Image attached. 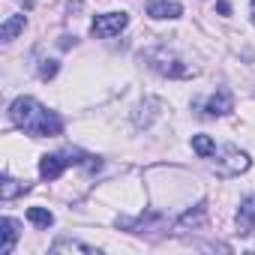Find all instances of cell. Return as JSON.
Here are the masks:
<instances>
[{"mask_svg": "<svg viewBox=\"0 0 255 255\" xmlns=\"http://www.w3.org/2000/svg\"><path fill=\"white\" fill-rule=\"evenodd\" d=\"M9 120L18 129H24L27 135H36V138H54L63 132V117L57 111H48L33 96H18L9 105Z\"/></svg>", "mask_w": 255, "mask_h": 255, "instance_id": "obj_1", "label": "cell"}, {"mask_svg": "<svg viewBox=\"0 0 255 255\" xmlns=\"http://www.w3.org/2000/svg\"><path fill=\"white\" fill-rule=\"evenodd\" d=\"M141 60H144L156 75H162V78H192V66L183 63L174 51H168V48H162V45L141 51Z\"/></svg>", "mask_w": 255, "mask_h": 255, "instance_id": "obj_2", "label": "cell"}, {"mask_svg": "<svg viewBox=\"0 0 255 255\" xmlns=\"http://www.w3.org/2000/svg\"><path fill=\"white\" fill-rule=\"evenodd\" d=\"M252 165V159H249V153H243L240 147H234V144H228L222 153H219V159H216V174L219 177H237V174H243L246 168Z\"/></svg>", "mask_w": 255, "mask_h": 255, "instance_id": "obj_3", "label": "cell"}, {"mask_svg": "<svg viewBox=\"0 0 255 255\" xmlns=\"http://www.w3.org/2000/svg\"><path fill=\"white\" fill-rule=\"evenodd\" d=\"M126 24H129V15H126V12H105V15L93 18V33L99 39H111V36L123 33Z\"/></svg>", "mask_w": 255, "mask_h": 255, "instance_id": "obj_4", "label": "cell"}, {"mask_svg": "<svg viewBox=\"0 0 255 255\" xmlns=\"http://www.w3.org/2000/svg\"><path fill=\"white\" fill-rule=\"evenodd\" d=\"M72 156H75L72 150H69V153H45V156L39 159V174H42L45 180H57L66 165H81V159H72Z\"/></svg>", "mask_w": 255, "mask_h": 255, "instance_id": "obj_5", "label": "cell"}, {"mask_svg": "<svg viewBox=\"0 0 255 255\" xmlns=\"http://www.w3.org/2000/svg\"><path fill=\"white\" fill-rule=\"evenodd\" d=\"M204 111H207L210 117H225V114H231V111H234V93L225 90V87H219V90L207 99Z\"/></svg>", "mask_w": 255, "mask_h": 255, "instance_id": "obj_6", "label": "cell"}, {"mask_svg": "<svg viewBox=\"0 0 255 255\" xmlns=\"http://www.w3.org/2000/svg\"><path fill=\"white\" fill-rule=\"evenodd\" d=\"M144 12L150 18H156V21H165V18H180L183 15V6L177 3V0H150Z\"/></svg>", "mask_w": 255, "mask_h": 255, "instance_id": "obj_7", "label": "cell"}, {"mask_svg": "<svg viewBox=\"0 0 255 255\" xmlns=\"http://www.w3.org/2000/svg\"><path fill=\"white\" fill-rule=\"evenodd\" d=\"M255 231V195L243 198L240 201V210H237V234L240 237H249Z\"/></svg>", "mask_w": 255, "mask_h": 255, "instance_id": "obj_8", "label": "cell"}, {"mask_svg": "<svg viewBox=\"0 0 255 255\" xmlns=\"http://www.w3.org/2000/svg\"><path fill=\"white\" fill-rule=\"evenodd\" d=\"M18 234H21V225H18L15 219H9V216L0 219V255H9V252L15 249Z\"/></svg>", "mask_w": 255, "mask_h": 255, "instance_id": "obj_9", "label": "cell"}, {"mask_svg": "<svg viewBox=\"0 0 255 255\" xmlns=\"http://www.w3.org/2000/svg\"><path fill=\"white\" fill-rule=\"evenodd\" d=\"M207 225V204H195L192 210H186L177 219V231H189V228H204Z\"/></svg>", "mask_w": 255, "mask_h": 255, "instance_id": "obj_10", "label": "cell"}, {"mask_svg": "<svg viewBox=\"0 0 255 255\" xmlns=\"http://www.w3.org/2000/svg\"><path fill=\"white\" fill-rule=\"evenodd\" d=\"M24 27H27V18H24V15H9V18L3 21V27H0V39H3V42H12Z\"/></svg>", "mask_w": 255, "mask_h": 255, "instance_id": "obj_11", "label": "cell"}, {"mask_svg": "<svg viewBox=\"0 0 255 255\" xmlns=\"http://www.w3.org/2000/svg\"><path fill=\"white\" fill-rule=\"evenodd\" d=\"M30 186L27 183H18V180H12L9 174H3V180H0V198L3 201H12L15 195H21V192H27Z\"/></svg>", "mask_w": 255, "mask_h": 255, "instance_id": "obj_12", "label": "cell"}, {"mask_svg": "<svg viewBox=\"0 0 255 255\" xmlns=\"http://www.w3.org/2000/svg\"><path fill=\"white\" fill-rule=\"evenodd\" d=\"M192 150L201 159H210V156H216V141L210 135H192Z\"/></svg>", "mask_w": 255, "mask_h": 255, "instance_id": "obj_13", "label": "cell"}, {"mask_svg": "<svg viewBox=\"0 0 255 255\" xmlns=\"http://www.w3.org/2000/svg\"><path fill=\"white\" fill-rule=\"evenodd\" d=\"M27 219H30L36 228H51V225H54V213L45 210V207H27Z\"/></svg>", "mask_w": 255, "mask_h": 255, "instance_id": "obj_14", "label": "cell"}, {"mask_svg": "<svg viewBox=\"0 0 255 255\" xmlns=\"http://www.w3.org/2000/svg\"><path fill=\"white\" fill-rule=\"evenodd\" d=\"M54 252H63V249H69V252H84V255H99V249H93V246H87V243H78V240H57L54 246H51Z\"/></svg>", "mask_w": 255, "mask_h": 255, "instance_id": "obj_15", "label": "cell"}, {"mask_svg": "<svg viewBox=\"0 0 255 255\" xmlns=\"http://www.w3.org/2000/svg\"><path fill=\"white\" fill-rule=\"evenodd\" d=\"M57 69H60L57 60H39V78H42V81H51V78L57 75Z\"/></svg>", "mask_w": 255, "mask_h": 255, "instance_id": "obj_16", "label": "cell"}, {"mask_svg": "<svg viewBox=\"0 0 255 255\" xmlns=\"http://www.w3.org/2000/svg\"><path fill=\"white\" fill-rule=\"evenodd\" d=\"M216 9H219V12H222V15H228V12H231V6H228V3H225V0H219V3H216Z\"/></svg>", "mask_w": 255, "mask_h": 255, "instance_id": "obj_17", "label": "cell"}, {"mask_svg": "<svg viewBox=\"0 0 255 255\" xmlns=\"http://www.w3.org/2000/svg\"><path fill=\"white\" fill-rule=\"evenodd\" d=\"M249 12H252V24H255V0H252V9Z\"/></svg>", "mask_w": 255, "mask_h": 255, "instance_id": "obj_18", "label": "cell"}]
</instances>
